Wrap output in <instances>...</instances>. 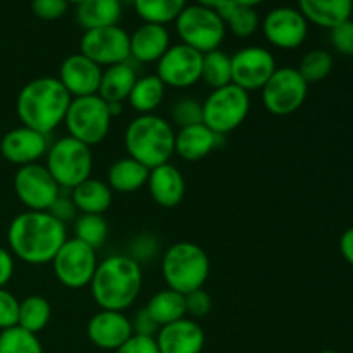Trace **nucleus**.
Masks as SVG:
<instances>
[{"instance_id": "603ef678", "label": "nucleus", "mask_w": 353, "mask_h": 353, "mask_svg": "<svg viewBox=\"0 0 353 353\" xmlns=\"http://www.w3.org/2000/svg\"><path fill=\"white\" fill-rule=\"evenodd\" d=\"M236 3H240V6H245V7H255L259 6V3H262L264 0H234Z\"/></svg>"}, {"instance_id": "6ab92c4d", "label": "nucleus", "mask_w": 353, "mask_h": 353, "mask_svg": "<svg viewBox=\"0 0 353 353\" xmlns=\"http://www.w3.org/2000/svg\"><path fill=\"white\" fill-rule=\"evenodd\" d=\"M131 334V319L124 312L116 310L100 309L86 324V336L100 350L116 352Z\"/></svg>"}, {"instance_id": "49530a36", "label": "nucleus", "mask_w": 353, "mask_h": 353, "mask_svg": "<svg viewBox=\"0 0 353 353\" xmlns=\"http://www.w3.org/2000/svg\"><path fill=\"white\" fill-rule=\"evenodd\" d=\"M131 327H133V334H141V336H154V338L157 336L159 330H161V326L155 323V319L150 316L147 307L137 310V314L131 317Z\"/></svg>"}, {"instance_id": "4d7b16f0", "label": "nucleus", "mask_w": 353, "mask_h": 353, "mask_svg": "<svg viewBox=\"0 0 353 353\" xmlns=\"http://www.w3.org/2000/svg\"><path fill=\"white\" fill-rule=\"evenodd\" d=\"M352 3H353V0H352Z\"/></svg>"}, {"instance_id": "cd10ccee", "label": "nucleus", "mask_w": 353, "mask_h": 353, "mask_svg": "<svg viewBox=\"0 0 353 353\" xmlns=\"http://www.w3.org/2000/svg\"><path fill=\"white\" fill-rule=\"evenodd\" d=\"M123 16L121 0H83L76 6V21L83 30L116 26Z\"/></svg>"}, {"instance_id": "5701e85b", "label": "nucleus", "mask_w": 353, "mask_h": 353, "mask_svg": "<svg viewBox=\"0 0 353 353\" xmlns=\"http://www.w3.org/2000/svg\"><path fill=\"white\" fill-rule=\"evenodd\" d=\"M224 137L214 133L205 124H193V126L181 128L176 131L174 138V154L179 155L183 161L196 162L212 154L216 148L221 147Z\"/></svg>"}, {"instance_id": "aec40b11", "label": "nucleus", "mask_w": 353, "mask_h": 353, "mask_svg": "<svg viewBox=\"0 0 353 353\" xmlns=\"http://www.w3.org/2000/svg\"><path fill=\"white\" fill-rule=\"evenodd\" d=\"M155 341L161 353H202L205 347V333L196 321L183 317L162 326Z\"/></svg>"}, {"instance_id": "f8f14e48", "label": "nucleus", "mask_w": 353, "mask_h": 353, "mask_svg": "<svg viewBox=\"0 0 353 353\" xmlns=\"http://www.w3.org/2000/svg\"><path fill=\"white\" fill-rule=\"evenodd\" d=\"M14 192L26 210H48L62 188L52 178L47 165L34 162L17 168L14 174Z\"/></svg>"}, {"instance_id": "6e6d98bb", "label": "nucleus", "mask_w": 353, "mask_h": 353, "mask_svg": "<svg viewBox=\"0 0 353 353\" xmlns=\"http://www.w3.org/2000/svg\"><path fill=\"white\" fill-rule=\"evenodd\" d=\"M319 353H338V352H334V350H323V352H319Z\"/></svg>"}, {"instance_id": "09e8293b", "label": "nucleus", "mask_w": 353, "mask_h": 353, "mask_svg": "<svg viewBox=\"0 0 353 353\" xmlns=\"http://www.w3.org/2000/svg\"><path fill=\"white\" fill-rule=\"evenodd\" d=\"M340 252L345 261L353 265V226L343 231L340 238Z\"/></svg>"}, {"instance_id": "f3484780", "label": "nucleus", "mask_w": 353, "mask_h": 353, "mask_svg": "<svg viewBox=\"0 0 353 353\" xmlns=\"http://www.w3.org/2000/svg\"><path fill=\"white\" fill-rule=\"evenodd\" d=\"M48 147H50L48 134L31 130L23 124L7 131L0 140L2 157L10 164H16L17 168L38 162L47 155Z\"/></svg>"}, {"instance_id": "dca6fc26", "label": "nucleus", "mask_w": 353, "mask_h": 353, "mask_svg": "<svg viewBox=\"0 0 353 353\" xmlns=\"http://www.w3.org/2000/svg\"><path fill=\"white\" fill-rule=\"evenodd\" d=\"M261 26L265 40L281 50L299 48L309 34V23L296 7H274L265 14Z\"/></svg>"}, {"instance_id": "58836bf2", "label": "nucleus", "mask_w": 353, "mask_h": 353, "mask_svg": "<svg viewBox=\"0 0 353 353\" xmlns=\"http://www.w3.org/2000/svg\"><path fill=\"white\" fill-rule=\"evenodd\" d=\"M159 254H161V243L159 238L152 233L137 234L128 243L126 255L140 265L155 261Z\"/></svg>"}, {"instance_id": "473e14b6", "label": "nucleus", "mask_w": 353, "mask_h": 353, "mask_svg": "<svg viewBox=\"0 0 353 353\" xmlns=\"http://www.w3.org/2000/svg\"><path fill=\"white\" fill-rule=\"evenodd\" d=\"M74 238L100 250L109 238V224L100 214H79L74 223Z\"/></svg>"}, {"instance_id": "20e7f679", "label": "nucleus", "mask_w": 353, "mask_h": 353, "mask_svg": "<svg viewBox=\"0 0 353 353\" xmlns=\"http://www.w3.org/2000/svg\"><path fill=\"white\" fill-rule=\"evenodd\" d=\"M176 130L169 119L159 114H138L124 130L128 157L150 169L171 162L174 155Z\"/></svg>"}, {"instance_id": "37998d69", "label": "nucleus", "mask_w": 353, "mask_h": 353, "mask_svg": "<svg viewBox=\"0 0 353 353\" xmlns=\"http://www.w3.org/2000/svg\"><path fill=\"white\" fill-rule=\"evenodd\" d=\"M47 212L50 214L52 217H55V219L62 224L74 223L76 217L79 216V212H78V209H76L74 202H72L71 195H69V192L64 195V190L59 193V196L54 200V203H52L50 209H48Z\"/></svg>"}, {"instance_id": "7c9ffc66", "label": "nucleus", "mask_w": 353, "mask_h": 353, "mask_svg": "<svg viewBox=\"0 0 353 353\" xmlns=\"http://www.w3.org/2000/svg\"><path fill=\"white\" fill-rule=\"evenodd\" d=\"M52 319V307L45 296L30 295L24 300H19V317L17 326L30 333H41L48 326Z\"/></svg>"}, {"instance_id": "7ed1b4c3", "label": "nucleus", "mask_w": 353, "mask_h": 353, "mask_svg": "<svg viewBox=\"0 0 353 353\" xmlns=\"http://www.w3.org/2000/svg\"><path fill=\"white\" fill-rule=\"evenodd\" d=\"M143 286V271L126 254L110 255L99 262L90 290L102 310L124 312L137 302Z\"/></svg>"}, {"instance_id": "412c9836", "label": "nucleus", "mask_w": 353, "mask_h": 353, "mask_svg": "<svg viewBox=\"0 0 353 353\" xmlns=\"http://www.w3.org/2000/svg\"><path fill=\"white\" fill-rule=\"evenodd\" d=\"M171 47V34L164 24L141 23L130 34V59L138 64H157Z\"/></svg>"}, {"instance_id": "3c124183", "label": "nucleus", "mask_w": 353, "mask_h": 353, "mask_svg": "<svg viewBox=\"0 0 353 353\" xmlns=\"http://www.w3.org/2000/svg\"><path fill=\"white\" fill-rule=\"evenodd\" d=\"M195 2L199 3V6L209 7V9H214V10H216V9H217V6H219V3L223 2V0H195Z\"/></svg>"}, {"instance_id": "4468645a", "label": "nucleus", "mask_w": 353, "mask_h": 353, "mask_svg": "<svg viewBox=\"0 0 353 353\" xmlns=\"http://www.w3.org/2000/svg\"><path fill=\"white\" fill-rule=\"evenodd\" d=\"M272 52L259 45H248L231 55V81L245 92H257L276 71Z\"/></svg>"}, {"instance_id": "f704fd0d", "label": "nucleus", "mask_w": 353, "mask_h": 353, "mask_svg": "<svg viewBox=\"0 0 353 353\" xmlns=\"http://www.w3.org/2000/svg\"><path fill=\"white\" fill-rule=\"evenodd\" d=\"M333 64V55L330 52L323 50V48H314L303 55L296 69L307 81V85H314V83L324 81L331 74Z\"/></svg>"}, {"instance_id": "c03bdc74", "label": "nucleus", "mask_w": 353, "mask_h": 353, "mask_svg": "<svg viewBox=\"0 0 353 353\" xmlns=\"http://www.w3.org/2000/svg\"><path fill=\"white\" fill-rule=\"evenodd\" d=\"M331 45L343 55H353V21L348 19L331 30Z\"/></svg>"}, {"instance_id": "a211bd4d", "label": "nucleus", "mask_w": 353, "mask_h": 353, "mask_svg": "<svg viewBox=\"0 0 353 353\" xmlns=\"http://www.w3.org/2000/svg\"><path fill=\"white\" fill-rule=\"evenodd\" d=\"M102 71L99 64L90 61L88 57L79 52V54H71L61 62L57 79L61 85L68 90L72 99L78 97L97 95L100 86V78Z\"/></svg>"}, {"instance_id": "f03ea898", "label": "nucleus", "mask_w": 353, "mask_h": 353, "mask_svg": "<svg viewBox=\"0 0 353 353\" xmlns=\"http://www.w3.org/2000/svg\"><path fill=\"white\" fill-rule=\"evenodd\" d=\"M72 97L54 76L28 81L16 99V112L23 126L50 134L65 119Z\"/></svg>"}, {"instance_id": "c85d7f7f", "label": "nucleus", "mask_w": 353, "mask_h": 353, "mask_svg": "<svg viewBox=\"0 0 353 353\" xmlns=\"http://www.w3.org/2000/svg\"><path fill=\"white\" fill-rule=\"evenodd\" d=\"M168 86L161 81L157 74H145L134 81L133 90L126 102L137 114H157L162 105Z\"/></svg>"}, {"instance_id": "a19ab883", "label": "nucleus", "mask_w": 353, "mask_h": 353, "mask_svg": "<svg viewBox=\"0 0 353 353\" xmlns=\"http://www.w3.org/2000/svg\"><path fill=\"white\" fill-rule=\"evenodd\" d=\"M19 300L6 288H0V331L17 326Z\"/></svg>"}, {"instance_id": "79ce46f5", "label": "nucleus", "mask_w": 353, "mask_h": 353, "mask_svg": "<svg viewBox=\"0 0 353 353\" xmlns=\"http://www.w3.org/2000/svg\"><path fill=\"white\" fill-rule=\"evenodd\" d=\"M68 0H31V10L43 21L61 19L68 12Z\"/></svg>"}, {"instance_id": "bb28decb", "label": "nucleus", "mask_w": 353, "mask_h": 353, "mask_svg": "<svg viewBox=\"0 0 353 353\" xmlns=\"http://www.w3.org/2000/svg\"><path fill=\"white\" fill-rule=\"evenodd\" d=\"M148 179V169L143 164L131 157L117 159L110 164L109 171H107V185L114 193H128L138 192L147 185Z\"/></svg>"}, {"instance_id": "6e6552de", "label": "nucleus", "mask_w": 353, "mask_h": 353, "mask_svg": "<svg viewBox=\"0 0 353 353\" xmlns=\"http://www.w3.org/2000/svg\"><path fill=\"white\" fill-rule=\"evenodd\" d=\"M64 124L68 137L88 147H95L102 143L109 134L112 116H110L107 102L99 95L78 97L71 100Z\"/></svg>"}, {"instance_id": "864d4df0", "label": "nucleus", "mask_w": 353, "mask_h": 353, "mask_svg": "<svg viewBox=\"0 0 353 353\" xmlns=\"http://www.w3.org/2000/svg\"><path fill=\"white\" fill-rule=\"evenodd\" d=\"M68 2H69V3H76V6H78V3H81L83 0H68Z\"/></svg>"}, {"instance_id": "8fccbe9b", "label": "nucleus", "mask_w": 353, "mask_h": 353, "mask_svg": "<svg viewBox=\"0 0 353 353\" xmlns=\"http://www.w3.org/2000/svg\"><path fill=\"white\" fill-rule=\"evenodd\" d=\"M107 105H109V112H110V116H112V119H114V117L119 116V114L123 112L124 103H121V102H107Z\"/></svg>"}, {"instance_id": "c9c22d12", "label": "nucleus", "mask_w": 353, "mask_h": 353, "mask_svg": "<svg viewBox=\"0 0 353 353\" xmlns=\"http://www.w3.org/2000/svg\"><path fill=\"white\" fill-rule=\"evenodd\" d=\"M0 353H43L38 334L21 326L0 331Z\"/></svg>"}, {"instance_id": "a18cd8bd", "label": "nucleus", "mask_w": 353, "mask_h": 353, "mask_svg": "<svg viewBox=\"0 0 353 353\" xmlns=\"http://www.w3.org/2000/svg\"><path fill=\"white\" fill-rule=\"evenodd\" d=\"M114 353H161L154 336L131 334Z\"/></svg>"}, {"instance_id": "2f4dec72", "label": "nucleus", "mask_w": 353, "mask_h": 353, "mask_svg": "<svg viewBox=\"0 0 353 353\" xmlns=\"http://www.w3.org/2000/svg\"><path fill=\"white\" fill-rule=\"evenodd\" d=\"M134 10L143 23L168 24L176 21L188 3L186 0H133Z\"/></svg>"}, {"instance_id": "a878e982", "label": "nucleus", "mask_w": 353, "mask_h": 353, "mask_svg": "<svg viewBox=\"0 0 353 353\" xmlns=\"http://www.w3.org/2000/svg\"><path fill=\"white\" fill-rule=\"evenodd\" d=\"M72 202L79 214H100L103 216L112 203L114 192L105 181L97 178H88L72 190H69Z\"/></svg>"}, {"instance_id": "ddd939ff", "label": "nucleus", "mask_w": 353, "mask_h": 353, "mask_svg": "<svg viewBox=\"0 0 353 353\" xmlns=\"http://www.w3.org/2000/svg\"><path fill=\"white\" fill-rule=\"evenodd\" d=\"M79 52L100 68L130 61V33L119 24L86 30L79 40Z\"/></svg>"}, {"instance_id": "f257e3e1", "label": "nucleus", "mask_w": 353, "mask_h": 353, "mask_svg": "<svg viewBox=\"0 0 353 353\" xmlns=\"http://www.w3.org/2000/svg\"><path fill=\"white\" fill-rule=\"evenodd\" d=\"M65 240V224L47 210H24L10 221L7 230L10 254L30 265L50 264Z\"/></svg>"}, {"instance_id": "2eb2a0df", "label": "nucleus", "mask_w": 353, "mask_h": 353, "mask_svg": "<svg viewBox=\"0 0 353 353\" xmlns=\"http://www.w3.org/2000/svg\"><path fill=\"white\" fill-rule=\"evenodd\" d=\"M202 61L203 54L179 41L171 45L162 55L161 61L157 62L155 74L169 88H190L202 79Z\"/></svg>"}, {"instance_id": "9b49d317", "label": "nucleus", "mask_w": 353, "mask_h": 353, "mask_svg": "<svg viewBox=\"0 0 353 353\" xmlns=\"http://www.w3.org/2000/svg\"><path fill=\"white\" fill-rule=\"evenodd\" d=\"M50 264L55 278L62 286L79 290L92 283L93 274L99 268V257L92 247L76 238H68Z\"/></svg>"}, {"instance_id": "c756f323", "label": "nucleus", "mask_w": 353, "mask_h": 353, "mask_svg": "<svg viewBox=\"0 0 353 353\" xmlns=\"http://www.w3.org/2000/svg\"><path fill=\"white\" fill-rule=\"evenodd\" d=\"M145 307L161 327L186 317L185 295L171 288H164L155 293Z\"/></svg>"}, {"instance_id": "de8ad7c7", "label": "nucleus", "mask_w": 353, "mask_h": 353, "mask_svg": "<svg viewBox=\"0 0 353 353\" xmlns=\"http://www.w3.org/2000/svg\"><path fill=\"white\" fill-rule=\"evenodd\" d=\"M14 269H16L14 255L10 254L9 248L0 247V288H6L7 283L12 279Z\"/></svg>"}, {"instance_id": "72a5a7b5", "label": "nucleus", "mask_w": 353, "mask_h": 353, "mask_svg": "<svg viewBox=\"0 0 353 353\" xmlns=\"http://www.w3.org/2000/svg\"><path fill=\"white\" fill-rule=\"evenodd\" d=\"M200 81H203L212 90L233 83L231 81V55H228L221 48L203 54L202 79Z\"/></svg>"}, {"instance_id": "0eeeda50", "label": "nucleus", "mask_w": 353, "mask_h": 353, "mask_svg": "<svg viewBox=\"0 0 353 353\" xmlns=\"http://www.w3.org/2000/svg\"><path fill=\"white\" fill-rule=\"evenodd\" d=\"M202 107L203 124L210 128L214 133L226 137L231 131L238 130L250 114V93L230 83V85L212 90Z\"/></svg>"}, {"instance_id": "5fc2aeb1", "label": "nucleus", "mask_w": 353, "mask_h": 353, "mask_svg": "<svg viewBox=\"0 0 353 353\" xmlns=\"http://www.w3.org/2000/svg\"><path fill=\"white\" fill-rule=\"evenodd\" d=\"M121 3H133V0H121Z\"/></svg>"}, {"instance_id": "ea45409f", "label": "nucleus", "mask_w": 353, "mask_h": 353, "mask_svg": "<svg viewBox=\"0 0 353 353\" xmlns=\"http://www.w3.org/2000/svg\"><path fill=\"white\" fill-rule=\"evenodd\" d=\"M185 303L186 317L193 321L209 316V312L212 310V299H210V295L203 288L195 290V292H190L188 295H185Z\"/></svg>"}, {"instance_id": "9d476101", "label": "nucleus", "mask_w": 353, "mask_h": 353, "mask_svg": "<svg viewBox=\"0 0 353 353\" xmlns=\"http://www.w3.org/2000/svg\"><path fill=\"white\" fill-rule=\"evenodd\" d=\"M309 95V85L299 69L292 65L276 68L271 78L261 90L262 105L269 114L278 117L295 114Z\"/></svg>"}, {"instance_id": "e433bc0d", "label": "nucleus", "mask_w": 353, "mask_h": 353, "mask_svg": "<svg viewBox=\"0 0 353 353\" xmlns=\"http://www.w3.org/2000/svg\"><path fill=\"white\" fill-rule=\"evenodd\" d=\"M223 21L226 24V30L230 28L231 33L238 38L252 37L261 26V17H259L255 7H245L240 3H236Z\"/></svg>"}, {"instance_id": "b1692460", "label": "nucleus", "mask_w": 353, "mask_h": 353, "mask_svg": "<svg viewBox=\"0 0 353 353\" xmlns=\"http://www.w3.org/2000/svg\"><path fill=\"white\" fill-rule=\"evenodd\" d=\"M299 10L307 23L333 30L338 24L352 19V0H299Z\"/></svg>"}, {"instance_id": "4be33fe9", "label": "nucleus", "mask_w": 353, "mask_h": 353, "mask_svg": "<svg viewBox=\"0 0 353 353\" xmlns=\"http://www.w3.org/2000/svg\"><path fill=\"white\" fill-rule=\"evenodd\" d=\"M147 186L152 200L164 209H174L185 199V176L171 162L150 169Z\"/></svg>"}, {"instance_id": "4c0bfd02", "label": "nucleus", "mask_w": 353, "mask_h": 353, "mask_svg": "<svg viewBox=\"0 0 353 353\" xmlns=\"http://www.w3.org/2000/svg\"><path fill=\"white\" fill-rule=\"evenodd\" d=\"M169 123L174 128L181 130V128L193 126V124L203 123V107L202 102L192 97H185V99L176 100L169 110Z\"/></svg>"}, {"instance_id": "393cba45", "label": "nucleus", "mask_w": 353, "mask_h": 353, "mask_svg": "<svg viewBox=\"0 0 353 353\" xmlns=\"http://www.w3.org/2000/svg\"><path fill=\"white\" fill-rule=\"evenodd\" d=\"M137 79L138 74L130 61L121 62V64L116 65H109V68L102 71L99 93L97 95L105 100V102L124 103L128 97H130Z\"/></svg>"}, {"instance_id": "39448f33", "label": "nucleus", "mask_w": 353, "mask_h": 353, "mask_svg": "<svg viewBox=\"0 0 353 353\" xmlns=\"http://www.w3.org/2000/svg\"><path fill=\"white\" fill-rule=\"evenodd\" d=\"M165 286L188 295L203 288L210 274V261L202 247L192 241H178L165 248L161 261Z\"/></svg>"}, {"instance_id": "423d86ee", "label": "nucleus", "mask_w": 353, "mask_h": 353, "mask_svg": "<svg viewBox=\"0 0 353 353\" xmlns=\"http://www.w3.org/2000/svg\"><path fill=\"white\" fill-rule=\"evenodd\" d=\"M45 165L50 171L52 178L57 181V185L69 192L85 179L92 178V147L71 137L59 138L48 147L47 155H45Z\"/></svg>"}, {"instance_id": "1a4fd4ad", "label": "nucleus", "mask_w": 353, "mask_h": 353, "mask_svg": "<svg viewBox=\"0 0 353 353\" xmlns=\"http://www.w3.org/2000/svg\"><path fill=\"white\" fill-rule=\"evenodd\" d=\"M174 23L181 43L195 48L200 54L219 48L226 37V24L219 14L199 3L186 6Z\"/></svg>"}]
</instances>
